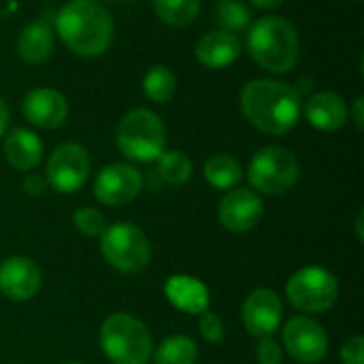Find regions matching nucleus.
I'll list each match as a JSON object with an SVG mask.
<instances>
[{
  "label": "nucleus",
  "mask_w": 364,
  "mask_h": 364,
  "mask_svg": "<svg viewBox=\"0 0 364 364\" xmlns=\"http://www.w3.org/2000/svg\"><path fill=\"white\" fill-rule=\"evenodd\" d=\"M247 51L252 60L273 73H290L301 58V36L294 23L279 15H267L250 26Z\"/></svg>",
  "instance_id": "3"
},
{
  "label": "nucleus",
  "mask_w": 364,
  "mask_h": 364,
  "mask_svg": "<svg viewBox=\"0 0 364 364\" xmlns=\"http://www.w3.org/2000/svg\"><path fill=\"white\" fill-rule=\"evenodd\" d=\"M239 102L245 119L269 136H284L301 117V98L290 83L277 79H252L241 90Z\"/></svg>",
  "instance_id": "1"
},
{
  "label": "nucleus",
  "mask_w": 364,
  "mask_h": 364,
  "mask_svg": "<svg viewBox=\"0 0 364 364\" xmlns=\"http://www.w3.org/2000/svg\"><path fill=\"white\" fill-rule=\"evenodd\" d=\"M4 158L17 171H30L43 160V141L28 128H13L4 139Z\"/></svg>",
  "instance_id": "19"
},
{
  "label": "nucleus",
  "mask_w": 364,
  "mask_h": 364,
  "mask_svg": "<svg viewBox=\"0 0 364 364\" xmlns=\"http://www.w3.org/2000/svg\"><path fill=\"white\" fill-rule=\"evenodd\" d=\"M158 162V177L168 186H183L192 177V160L183 151H162Z\"/></svg>",
  "instance_id": "25"
},
{
  "label": "nucleus",
  "mask_w": 364,
  "mask_h": 364,
  "mask_svg": "<svg viewBox=\"0 0 364 364\" xmlns=\"http://www.w3.org/2000/svg\"><path fill=\"white\" fill-rule=\"evenodd\" d=\"M100 348L113 364H147L151 335L134 316L113 314L100 326Z\"/></svg>",
  "instance_id": "5"
},
{
  "label": "nucleus",
  "mask_w": 364,
  "mask_h": 364,
  "mask_svg": "<svg viewBox=\"0 0 364 364\" xmlns=\"http://www.w3.org/2000/svg\"><path fill=\"white\" fill-rule=\"evenodd\" d=\"M198 331L205 337V341H209V343H220L224 339V324H222L220 316L209 311V309L200 314Z\"/></svg>",
  "instance_id": "28"
},
{
  "label": "nucleus",
  "mask_w": 364,
  "mask_h": 364,
  "mask_svg": "<svg viewBox=\"0 0 364 364\" xmlns=\"http://www.w3.org/2000/svg\"><path fill=\"white\" fill-rule=\"evenodd\" d=\"M198 346L186 335H173L154 352V364H196Z\"/></svg>",
  "instance_id": "22"
},
{
  "label": "nucleus",
  "mask_w": 364,
  "mask_h": 364,
  "mask_svg": "<svg viewBox=\"0 0 364 364\" xmlns=\"http://www.w3.org/2000/svg\"><path fill=\"white\" fill-rule=\"evenodd\" d=\"M107 2H117V4H122V2H132V0H107Z\"/></svg>",
  "instance_id": "37"
},
{
  "label": "nucleus",
  "mask_w": 364,
  "mask_h": 364,
  "mask_svg": "<svg viewBox=\"0 0 364 364\" xmlns=\"http://www.w3.org/2000/svg\"><path fill=\"white\" fill-rule=\"evenodd\" d=\"M21 188H23V192L30 194V196H41V194L49 188V183H47V179H45L43 175L32 173V175H28V177L21 181Z\"/></svg>",
  "instance_id": "31"
},
{
  "label": "nucleus",
  "mask_w": 364,
  "mask_h": 364,
  "mask_svg": "<svg viewBox=\"0 0 364 364\" xmlns=\"http://www.w3.org/2000/svg\"><path fill=\"white\" fill-rule=\"evenodd\" d=\"M258 364H284V350L273 337H262L256 348Z\"/></svg>",
  "instance_id": "29"
},
{
  "label": "nucleus",
  "mask_w": 364,
  "mask_h": 364,
  "mask_svg": "<svg viewBox=\"0 0 364 364\" xmlns=\"http://www.w3.org/2000/svg\"><path fill=\"white\" fill-rule=\"evenodd\" d=\"M9 119H11V115H9V107H6L4 98L0 96V136H2L4 132H6Z\"/></svg>",
  "instance_id": "34"
},
{
  "label": "nucleus",
  "mask_w": 364,
  "mask_h": 364,
  "mask_svg": "<svg viewBox=\"0 0 364 364\" xmlns=\"http://www.w3.org/2000/svg\"><path fill=\"white\" fill-rule=\"evenodd\" d=\"M215 19L222 30H228L232 34L250 28L252 13L241 0H220L215 4Z\"/></svg>",
  "instance_id": "26"
},
{
  "label": "nucleus",
  "mask_w": 364,
  "mask_h": 364,
  "mask_svg": "<svg viewBox=\"0 0 364 364\" xmlns=\"http://www.w3.org/2000/svg\"><path fill=\"white\" fill-rule=\"evenodd\" d=\"M62 364H83V363H77V360H68V363H62Z\"/></svg>",
  "instance_id": "38"
},
{
  "label": "nucleus",
  "mask_w": 364,
  "mask_h": 364,
  "mask_svg": "<svg viewBox=\"0 0 364 364\" xmlns=\"http://www.w3.org/2000/svg\"><path fill=\"white\" fill-rule=\"evenodd\" d=\"M284 348L294 360L316 364L328 352V337L316 320L296 316L288 320V324L284 326Z\"/></svg>",
  "instance_id": "10"
},
{
  "label": "nucleus",
  "mask_w": 364,
  "mask_h": 364,
  "mask_svg": "<svg viewBox=\"0 0 364 364\" xmlns=\"http://www.w3.org/2000/svg\"><path fill=\"white\" fill-rule=\"evenodd\" d=\"M143 92H145V96L151 102H158V105L168 102L175 96V92H177V77H175V73L168 66H164V64L151 66L145 73V77H143Z\"/></svg>",
  "instance_id": "23"
},
{
  "label": "nucleus",
  "mask_w": 364,
  "mask_h": 364,
  "mask_svg": "<svg viewBox=\"0 0 364 364\" xmlns=\"http://www.w3.org/2000/svg\"><path fill=\"white\" fill-rule=\"evenodd\" d=\"M53 30L45 19H36L21 28L19 38H17V55L26 64H41L45 62L51 51H53Z\"/></svg>",
  "instance_id": "20"
},
{
  "label": "nucleus",
  "mask_w": 364,
  "mask_h": 364,
  "mask_svg": "<svg viewBox=\"0 0 364 364\" xmlns=\"http://www.w3.org/2000/svg\"><path fill=\"white\" fill-rule=\"evenodd\" d=\"M205 179L209 186L218 190H232L241 179H243V168L241 164L228 156V154H215L205 162Z\"/></svg>",
  "instance_id": "21"
},
{
  "label": "nucleus",
  "mask_w": 364,
  "mask_h": 364,
  "mask_svg": "<svg viewBox=\"0 0 364 364\" xmlns=\"http://www.w3.org/2000/svg\"><path fill=\"white\" fill-rule=\"evenodd\" d=\"M299 175L301 166L296 156L290 149L277 145H269L256 151L247 166V179L254 192H262L269 196L292 190L299 181Z\"/></svg>",
  "instance_id": "6"
},
{
  "label": "nucleus",
  "mask_w": 364,
  "mask_h": 364,
  "mask_svg": "<svg viewBox=\"0 0 364 364\" xmlns=\"http://www.w3.org/2000/svg\"><path fill=\"white\" fill-rule=\"evenodd\" d=\"M154 2V11L156 15L175 28H183L190 26L198 13H200V4L203 0H151Z\"/></svg>",
  "instance_id": "24"
},
{
  "label": "nucleus",
  "mask_w": 364,
  "mask_h": 364,
  "mask_svg": "<svg viewBox=\"0 0 364 364\" xmlns=\"http://www.w3.org/2000/svg\"><path fill=\"white\" fill-rule=\"evenodd\" d=\"M305 117L307 122L322 132H335L341 130L350 117L348 102L337 92H316L309 94L305 100Z\"/></svg>",
  "instance_id": "17"
},
{
  "label": "nucleus",
  "mask_w": 364,
  "mask_h": 364,
  "mask_svg": "<svg viewBox=\"0 0 364 364\" xmlns=\"http://www.w3.org/2000/svg\"><path fill=\"white\" fill-rule=\"evenodd\" d=\"M117 149L134 162H154L160 158L166 145L164 122L149 109L128 111L115 132Z\"/></svg>",
  "instance_id": "4"
},
{
  "label": "nucleus",
  "mask_w": 364,
  "mask_h": 364,
  "mask_svg": "<svg viewBox=\"0 0 364 364\" xmlns=\"http://www.w3.org/2000/svg\"><path fill=\"white\" fill-rule=\"evenodd\" d=\"M143 186L141 173L126 162L105 166L94 179V196L109 207H124L132 203Z\"/></svg>",
  "instance_id": "11"
},
{
  "label": "nucleus",
  "mask_w": 364,
  "mask_h": 364,
  "mask_svg": "<svg viewBox=\"0 0 364 364\" xmlns=\"http://www.w3.org/2000/svg\"><path fill=\"white\" fill-rule=\"evenodd\" d=\"M356 2H363V0H356Z\"/></svg>",
  "instance_id": "39"
},
{
  "label": "nucleus",
  "mask_w": 364,
  "mask_h": 364,
  "mask_svg": "<svg viewBox=\"0 0 364 364\" xmlns=\"http://www.w3.org/2000/svg\"><path fill=\"white\" fill-rule=\"evenodd\" d=\"M256 9H262V11H273L277 6H282L286 0H250Z\"/></svg>",
  "instance_id": "35"
},
{
  "label": "nucleus",
  "mask_w": 364,
  "mask_h": 364,
  "mask_svg": "<svg viewBox=\"0 0 364 364\" xmlns=\"http://www.w3.org/2000/svg\"><path fill=\"white\" fill-rule=\"evenodd\" d=\"M314 87H316V81H314L311 77H307V75L299 77V79H296V83L292 85V90L296 92V96H299V98L309 96V94L314 92Z\"/></svg>",
  "instance_id": "32"
},
{
  "label": "nucleus",
  "mask_w": 364,
  "mask_h": 364,
  "mask_svg": "<svg viewBox=\"0 0 364 364\" xmlns=\"http://www.w3.org/2000/svg\"><path fill=\"white\" fill-rule=\"evenodd\" d=\"M100 252L105 260L122 273H139L151 258V245L145 232L130 222L107 226L100 235Z\"/></svg>",
  "instance_id": "7"
},
{
  "label": "nucleus",
  "mask_w": 364,
  "mask_h": 364,
  "mask_svg": "<svg viewBox=\"0 0 364 364\" xmlns=\"http://www.w3.org/2000/svg\"><path fill=\"white\" fill-rule=\"evenodd\" d=\"M284 305L275 290L258 288L243 303V324L254 337H271L282 322Z\"/></svg>",
  "instance_id": "13"
},
{
  "label": "nucleus",
  "mask_w": 364,
  "mask_h": 364,
  "mask_svg": "<svg viewBox=\"0 0 364 364\" xmlns=\"http://www.w3.org/2000/svg\"><path fill=\"white\" fill-rule=\"evenodd\" d=\"M288 301L303 314L328 311L339 296L337 277L322 267H305L296 271L286 286Z\"/></svg>",
  "instance_id": "8"
},
{
  "label": "nucleus",
  "mask_w": 364,
  "mask_h": 364,
  "mask_svg": "<svg viewBox=\"0 0 364 364\" xmlns=\"http://www.w3.org/2000/svg\"><path fill=\"white\" fill-rule=\"evenodd\" d=\"M363 220H364V213H363V211H360V213H358V220H356V232H358V239H360V241H363V239H364Z\"/></svg>",
  "instance_id": "36"
},
{
  "label": "nucleus",
  "mask_w": 364,
  "mask_h": 364,
  "mask_svg": "<svg viewBox=\"0 0 364 364\" xmlns=\"http://www.w3.org/2000/svg\"><path fill=\"white\" fill-rule=\"evenodd\" d=\"M73 224L81 235H87V237H100L105 232V228H107L105 215L94 207L77 209L75 215H73Z\"/></svg>",
  "instance_id": "27"
},
{
  "label": "nucleus",
  "mask_w": 364,
  "mask_h": 364,
  "mask_svg": "<svg viewBox=\"0 0 364 364\" xmlns=\"http://www.w3.org/2000/svg\"><path fill=\"white\" fill-rule=\"evenodd\" d=\"M23 117L43 130L60 128L68 117V100L62 92L53 87H36L30 90L21 102Z\"/></svg>",
  "instance_id": "14"
},
{
  "label": "nucleus",
  "mask_w": 364,
  "mask_h": 364,
  "mask_svg": "<svg viewBox=\"0 0 364 364\" xmlns=\"http://www.w3.org/2000/svg\"><path fill=\"white\" fill-rule=\"evenodd\" d=\"M241 51H243V45H241L239 36L228 30H222V28L203 34L194 49L196 60L205 68H213V70H222V68H228L230 64H235L239 60Z\"/></svg>",
  "instance_id": "16"
},
{
  "label": "nucleus",
  "mask_w": 364,
  "mask_h": 364,
  "mask_svg": "<svg viewBox=\"0 0 364 364\" xmlns=\"http://www.w3.org/2000/svg\"><path fill=\"white\" fill-rule=\"evenodd\" d=\"M55 32L73 53L98 58L111 47L115 23L98 0H70L55 15Z\"/></svg>",
  "instance_id": "2"
},
{
  "label": "nucleus",
  "mask_w": 364,
  "mask_h": 364,
  "mask_svg": "<svg viewBox=\"0 0 364 364\" xmlns=\"http://www.w3.org/2000/svg\"><path fill=\"white\" fill-rule=\"evenodd\" d=\"M166 299L181 309L183 314H203L209 309V290L207 286L190 275H173L164 286Z\"/></svg>",
  "instance_id": "18"
},
{
  "label": "nucleus",
  "mask_w": 364,
  "mask_h": 364,
  "mask_svg": "<svg viewBox=\"0 0 364 364\" xmlns=\"http://www.w3.org/2000/svg\"><path fill=\"white\" fill-rule=\"evenodd\" d=\"M341 363L343 364H364V339L360 335L348 339L341 348Z\"/></svg>",
  "instance_id": "30"
},
{
  "label": "nucleus",
  "mask_w": 364,
  "mask_h": 364,
  "mask_svg": "<svg viewBox=\"0 0 364 364\" xmlns=\"http://www.w3.org/2000/svg\"><path fill=\"white\" fill-rule=\"evenodd\" d=\"M41 269L32 258L13 256L0 264V292L11 301H30L41 290Z\"/></svg>",
  "instance_id": "15"
},
{
  "label": "nucleus",
  "mask_w": 364,
  "mask_h": 364,
  "mask_svg": "<svg viewBox=\"0 0 364 364\" xmlns=\"http://www.w3.org/2000/svg\"><path fill=\"white\" fill-rule=\"evenodd\" d=\"M92 171V158L79 143H62L47 160V183L60 194H73L85 186Z\"/></svg>",
  "instance_id": "9"
},
{
  "label": "nucleus",
  "mask_w": 364,
  "mask_h": 364,
  "mask_svg": "<svg viewBox=\"0 0 364 364\" xmlns=\"http://www.w3.org/2000/svg\"><path fill=\"white\" fill-rule=\"evenodd\" d=\"M262 215H264L262 198L250 188L230 190L220 200V209H218V218L222 226L230 232H247L256 228Z\"/></svg>",
  "instance_id": "12"
},
{
  "label": "nucleus",
  "mask_w": 364,
  "mask_h": 364,
  "mask_svg": "<svg viewBox=\"0 0 364 364\" xmlns=\"http://www.w3.org/2000/svg\"><path fill=\"white\" fill-rule=\"evenodd\" d=\"M352 117H354V124L358 130L364 128V96H356L354 98V107H352Z\"/></svg>",
  "instance_id": "33"
}]
</instances>
